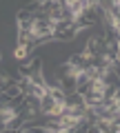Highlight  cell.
<instances>
[{
  "mask_svg": "<svg viewBox=\"0 0 120 133\" xmlns=\"http://www.w3.org/2000/svg\"><path fill=\"white\" fill-rule=\"evenodd\" d=\"M0 60H2V51H0Z\"/></svg>",
  "mask_w": 120,
  "mask_h": 133,
  "instance_id": "cell-4",
  "label": "cell"
},
{
  "mask_svg": "<svg viewBox=\"0 0 120 133\" xmlns=\"http://www.w3.org/2000/svg\"><path fill=\"white\" fill-rule=\"evenodd\" d=\"M31 51H36V49H31L29 44H16V49H14V58L20 62V60H24V58H27Z\"/></svg>",
  "mask_w": 120,
  "mask_h": 133,
  "instance_id": "cell-3",
  "label": "cell"
},
{
  "mask_svg": "<svg viewBox=\"0 0 120 133\" xmlns=\"http://www.w3.org/2000/svg\"><path fill=\"white\" fill-rule=\"evenodd\" d=\"M60 89L65 93H71V91L78 89V82H76V73H67V76L60 78Z\"/></svg>",
  "mask_w": 120,
  "mask_h": 133,
  "instance_id": "cell-2",
  "label": "cell"
},
{
  "mask_svg": "<svg viewBox=\"0 0 120 133\" xmlns=\"http://www.w3.org/2000/svg\"><path fill=\"white\" fill-rule=\"evenodd\" d=\"M53 107H56V100H53V95L49 93V91L45 95H40V113H42V118H47Z\"/></svg>",
  "mask_w": 120,
  "mask_h": 133,
  "instance_id": "cell-1",
  "label": "cell"
}]
</instances>
